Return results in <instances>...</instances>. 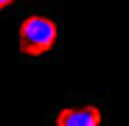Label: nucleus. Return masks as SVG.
<instances>
[{
	"label": "nucleus",
	"mask_w": 129,
	"mask_h": 126,
	"mask_svg": "<svg viewBox=\"0 0 129 126\" xmlns=\"http://www.w3.org/2000/svg\"><path fill=\"white\" fill-rule=\"evenodd\" d=\"M17 39H20V51L25 56H42V53L53 51L56 39H59V25L48 14H31L20 23Z\"/></svg>",
	"instance_id": "nucleus-1"
},
{
	"label": "nucleus",
	"mask_w": 129,
	"mask_h": 126,
	"mask_svg": "<svg viewBox=\"0 0 129 126\" xmlns=\"http://www.w3.org/2000/svg\"><path fill=\"white\" fill-rule=\"evenodd\" d=\"M56 126H101V109L95 104H84V107H68L59 109Z\"/></svg>",
	"instance_id": "nucleus-2"
},
{
	"label": "nucleus",
	"mask_w": 129,
	"mask_h": 126,
	"mask_svg": "<svg viewBox=\"0 0 129 126\" xmlns=\"http://www.w3.org/2000/svg\"><path fill=\"white\" fill-rule=\"evenodd\" d=\"M14 3H17V0H0V11H6V9L14 6Z\"/></svg>",
	"instance_id": "nucleus-3"
}]
</instances>
